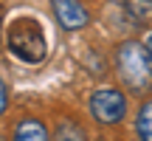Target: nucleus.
Listing matches in <instances>:
<instances>
[{
  "label": "nucleus",
  "instance_id": "1",
  "mask_svg": "<svg viewBox=\"0 0 152 141\" xmlns=\"http://www.w3.org/2000/svg\"><path fill=\"white\" fill-rule=\"evenodd\" d=\"M113 65H115V76L127 87V93L147 96L152 90V57L147 45H141L138 40H124L115 45Z\"/></svg>",
  "mask_w": 152,
  "mask_h": 141
},
{
  "label": "nucleus",
  "instance_id": "2",
  "mask_svg": "<svg viewBox=\"0 0 152 141\" xmlns=\"http://www.w3.org/2000/svg\"><path fill=\"white\" fill-rule=\"evenodd\" d=\"M6 45L9 51L23 62H42L45 59V40H42V28L37 20L31 17H20L9 26L6 31Z\"/></svg>",
  "mask_w": 152,
  "mask_h": 141
},
{
  "label": "nucleus",
  "instance_id": "3",
  "mask_svg": "<svg viewBox=\"0 0 152 141\" xmlns=\"http://www.w3.org/2000/svg\"><path fill=\"white\" fill-rule=\"evenodd\" d=\"M87 107H90V116L99 124H118L124 119V113H127V96L118 87L102 85V87H96L90 93Z\"/></svg>",
  "mask_w": 152,
  "mask_h": 141
},
{
  "label": "nucleus",
  "instance_id": "4",
  "mask_svg": "<svg viewBox=\"0 0 152 141\" xmlns=\"http://www.w3.org/2000/svg\"><path fill=\"white\" fill-rule=\"evenodd\" d=\"M51 9H54V17L62 28L68 31H76V28H85L90 23V11L79 3V0H51Z\"/></svg>",
  "mask_w": 152,
  "mask_h": 141
},
{
  "label": "nucleus",
  "instance_id": "5",
  "mask_svg": "<svg viewBox=\"0 0 152 141\" xmlns=\"http://www.w3.org/2000/svg\"><path fill=\"white\" fill-rule=\"evenodd\" d=\"M11 141H51L45 121L34 119V116H23L11 130Z\"/></svg>",
  "mask_w": 152,
  "mask_h": 141
},
{
  "label": "nucleus",
  "instance_id": "6",
  "mask_svg": "<svg viewBox=\"0 0 152 141\" xmlns=\"http://www.w3.org/2000/svg\"><path fill=\"white\" fill-rule=\"evenodd\" d=\"M135 133L141 141H152V99H144L135 113Z\"/></svg>",
  "mask_w": 152,
  "mask_h": 141
},
{
  "label": "nucleus",
  "instance_id": "7",
  "mask_svg": "<svg viewBox=\"0 0 152 141\" xmlns=\"http://www.w3.org/2000/svg\"><path fill=\"white\" fill-rule=\"evenodd\" d=\"M124 6H127V11H130L138 23L152 20V0H127Z\"/></svg>",
  "mask_w": 152,
  "mask_h": 141
},
{
  "label": "nucleus",
  "instance_id": "8",
  "mask_svg": "<svg viewBox=\"0 0 152 141\" xmlns=\"http://www.w3.org/2000/svg\"><path fill=\"white\" fill-rule=\"evenodd\" d=\"M54 141H85V136H82V130L73 121H62L54 133Z\"/></svg>",
  "mask_w": 152,
  "mask_h": 141
},
{
  "label": "nucleus",
  "instance_id": "9",
  "mask_svg": "<svg viewBox=\"0 0 152 141\" xmlns=\"http://www.w3.org/2000/svg\"><path fill=\"white\" fill-rule=\"evenodd\" d=\"M6 107H9V90H6V82L0 79V116L6 113Z\"/></svg>",
  "mask_w": 152,
  "mask_h": 141
},
{
  "label": "nucleus",
  "instance_id": "10",
  "mask_svg": "<svg viewBox=\"0 0 152 141\" xmlns=\"http://www.w3.org/2000/svg\"><path fill=\"white\" fill-rule=\"evenodd\" d=\"M144 45H147V51H149V57H152V28L147 31V43H144Z\"/></svg>",
  "mask_w": 152,
  "mask_h": 141
},
{
  "label": "nucleus",
  "instance_id": "11",
  "mask_svg": "<svg viewBox=\"0 0 152 141\" xmlns=\"http://www.w3.org/2000/svg\"><path fill=\"white\" fill-rule=\"evenodd\" d=\"M0 141H3V136H0Z\"/></svg>",
  "mask_w": 152,
  "mask_h": 141
}]
</instances>
